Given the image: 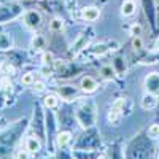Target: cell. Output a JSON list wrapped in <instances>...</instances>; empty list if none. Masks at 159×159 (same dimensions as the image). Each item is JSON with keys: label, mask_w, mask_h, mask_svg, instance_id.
<instances>
[{"label": "cell", "mask_w": 159, "mask_h": 159, "mask_svg": "<svg viewBox=\"0 0 159 159\" xmlns=\"http://www.w3.org/2000/svg\"><path fill=\"white\" fill-rule=\"evenodd\" d=\"M145 89L150 94L159 96V73L157 72H151L150 75H147V78H145Z\"/></svg>", "instance_id": "cell-1"}, {"label": "cell", "mask_w": 159, "mask_h": 159, "mask_svg": "<svg viewBox=\"0 0 159 159\" xmlns=\"http://www.w3.org/2000/svg\"><path fill=\"white\" fill-rule=\"evenodd\" d=\"M24 22L29 29H38L40 24H42V15L37 10H29L24 15Z\"/></svg>", "instance_id": "cell-2"}, {"label": "cell", "mask_w": 159, "mask_h": 159, "mask_svg": "<svg viewBox=\"0 0 159 159\" xmlns=\"http://www.w3.org/2000/svg\"><path fill=\"white\" fill-rule=\"evenodd\" d=\"M81 15H83V19H84V21L94 22V21H97L99 16H100V10H99L97 7H86V8H83Z\"/></svg>", "instance_id": "cell-3"}, {"label": "cell", "mask_w": 159, "mask_h": 159, "mask_svg": "<svg viewBox=\"0 0 159 159\" xmlns=\"http://www.w3.org/2000/svg\"><path fill=\"white\" fill-rule=\"evenodd\" d=\"M97 81L92 76H84L83 80H81V83H80V88H81V91H84V92H94L96 89H97Z\"/></svg>", "instance_id": "cell-4"}, {"label": "cell", "mask_w": 159, "mask_h": 159, "mask_svg": "<svg viewBox=\"0 0 159 159\" xmlns=\"http://www.w3.org/2000/svg\"><path fill=\"white\" fill-rule=\"evenodd\" d=\"M156 105H157V96L147 92L142 97V108L143 110H153V108H156Z\"/></svg>", "instance_id": "cell-5"}, {"label": "cell", "mask_w": 159, "mask_h": 159, "mask_svg": "<svg viewBox=\"0 0 159 159\" xmlns=\"http://www.w3.org/2000/svg\"><path fill=\"white\" fill-rule=\"evenodd\" d=\"M40 150H42V143L37 137H29L25 140V151L30 153V154H37Z\"/></svg>", "instance_id": "cell-6"}, {"label": "cell", "mask_w": 159, "mask_h": 159, "mask_svg": "<svg viewBox=\"0 0 159 159\" xmlns=\"http://www.w3.org/2000/svg\"><path fill=\"white\" fill-rule=\"evenodd\" d=\"M135 10H137V7H135L134 0H126V2L121 5V15L124 18H129V16H132L135 13Z\"/></svg>", "instance_id": "cell-7"}, {"label": "cell", "mask_w": 159, "mask_h": 159, "mask_svg": "<svg viewBox=\"0 0 159 159\" xmlns=\"http://www.w3.org/2000/svg\"><path fill=\"white\" fill-rule=\"evenodd\" d=\"M70 140H72V134H70V132H67V130L59 132L57 137H56V142H57V145H59L61 148L67 147V145L70 143Z\"/></svg>", "instance_id": "cell-8"}, {"label": "cell", "mask_w": 159, "mask_h": 159, "mask_svg": "<svg viewBox=\"0 0 159 159\" xmlns=\"http://www.w3.org/2000/svg\"><path fill=\"white\" fill-rule=\"evenodd\" d=\"M43 103H45V107H46V108H56V107H57V103H59L57 96H54V94H48V96L45 97Z\"/></svg>", "instance_id": "cell-9"}, {"label": "cell", "mask_w": 159, "mask_h": 159, "mask_svg": "<svg viewBox=\"0 0 159 159\" xmlns=\"http://www.w3.org/2000/svg\"><path fill=\"white\" fill-rule=\"evenodd\" d=\"M49 29H51L52 32H61V30L64 29V21L59 19V18L51 19V22H49Z\"/></svg>", "instance_id": "cell-10"}, {"label": "cell", "mask_w": 159, "mask_h": 159, "mask_svg": "<svg viewBox=\"0 0 159 159\" xmlns=\"http://www.w3.org/2000/svg\"><path fill=\"white\" fill-rule=\"evenodd\" d=\"M11 46V38L8 34H0V49H8Z\"/></svg>", "instance_id": "cell-11"}, {"label": "cell", "mask_w": 159, "mask_h": 159, "mask_svg": "<svg viewBox=\"0 0 159 159\" xmlns=\"http://www.w3.org/2000/svg\"><path fill=\"white\" fill-rule=\"evenodd\" d=\"M21 83H22L24 86H32V84L35 83V78H34V73H30V72H27V73H24V75H22V78H21Z\"/></svg>", "instance_id": "cell-12"}, {"label": "cell", "mask_w": 159, "mask_h": 159, "mask_svg": "<svg viewBox=\"0 0 159 159\" xmlns=\"http://www.w3.org/2000/svg\"><path fill=\"white\" fill-rule=\"evenodd\" d=\"M100 73H102V76H103L105 80H111L113 75H115V72H113V69L110 67V65H105V67H102Z\"/></svg>", "instance_id": "cell-13"}, {"label": "cell", "mask_w": 159, "mask_h": 159, "mask_svg": "<svg viewBox=\"0 0 159 159\" xmlns=\"http://www.w3.org/2000/svg\"><path fill=\"white\" fill-rule=\"evenodd\" d=\"M119 116H121V110H116V108H113V107H111V110H110V113H108V119H110V123H118Z\"/></svg>", "instance_id": "cell-14"}, {"label": "cell", "mask_w": 159, "mask_h": 159, "mask_svg": "<svg viewBox=\"0 0 159 159\" xmlns=\"http://www.w3.org/2000/svg\"><path fill=\"white\" fill-rule=\"evenodd\" d=\"M86 42H88V38H86V37L83 35V37H81V38H80V40H78V42H76V43L73 45V52H78L80 49H81V48H83V46L86 45Z\"/></svg>", "instance_id": "cell-15"}, {"label": "cell", "mask_w": 159, "mask_h": 159, "mask_svg": "<svg viewBox=\"0 0 159 159\" xmlns=\"http://www.w3.org/2000/svg\"><path fill=\"white\" fill-rule=\"evenodd\" d=\"M2 70L5 72V75H15V67L8 62H3L2 64Z\"/></svg>", "instance_id": "cell-16"}, {"label": "cell", "mask_w": 159, "mask_h": 159, "mask_svg": "<svg viewBox=\"0 0 159 159\" xmlns=\"http://www.w3.org/2000/svg\"><path fill=\"white\" fill-rule=\"evenodd\" d=\"M148 135L150 137H159V124H153V126H150V129H148Z\"/></svg>", "instance_id": "cell-17"}, {"label": "cell", "mask_w": 159, "mask_h": 159, "mask_svg": "<svg viewBox=\"0 0 159 159\" xmlns=\"http://www.w3.org/2000/svg\"><path fill=\"white\" fill-rule=\"evenodd\" d=\"M130 35H134V37H140L142 35V25L140 24H134L130 27Z\"/></svg>", "instance_id": "cell-18"}, {"label": "cell", "mask_w": 159, "mask_h": 159, "mask_svg": "<svg viewBox=\"0 0 159 159\" xmlns=\"http://www.w3.org/2000/svg\"><path fill=\"white\" fill-rule=\"evenodd\" d=\"M52 59H54V56H52L51 52H45V54L42 56L43 65H51V64H52Z\"/></svg>", "instance_id": "cell-19"}, {"label": "cell", "mask_w": 159, "mask_h": 159, "mask_svg": "<svg viewBox=\"0 0 159 159\" xmlns=\"http://www.w3.org/2000/svg\"><path fill=\"white\" fill-rule=\"evenodd\" d=\"M132 46H134L135 49H140L143 46V40L142 37H134V40H132Z\"/></svg>", "instance_id": "cell-20"}, {"label": "cell", "mask_w": 159, "mask_h": 159, "mask_svg": "<svg viewBox=\"0 0 159 159\" xmlns=\"http://www.w3.org/2000/svg\"><path fill=\"white\" fill-rule=\"evenodd\" d=\"M32 86H34V91L35 92H43L45 91V83L43 81H35Z\"/></svg>", "instance_id": "cell-21"}, {"label": "cell", "mask_w": 159, "mask_h": 159, "mask_svg": "<svg viewBox=\"0 0 159 159\" xmlns=\"http://www.w3.org/2000/svg\"><path fill=\"white\" fill-rule=\"evenodd\" d=\"M124 107V99H118L115 103H113V108H116V110H121Z\"/></svg>", "instance_id": "cell-22"}, {"label": "cell", "mask_w": 159, "mask_h": 159, "mask_svg": "<svg viewBox=\"0 0 159 159\" xmlns=\"http://www.w3.org/2000/svg\"><path fill=\"white\" fill-rule=\"evenodd\" d=\"M2 86H3V89H5V91H11V83L8 81L7 78H3V80H2Z\"/></svg>", "instance_id": "cell-23"}, {"label": "cell", "mask_w": 159, "mask_h": 159, "mask_svg": "<svg viewBox=\"0 0 159 159\" xmlns=\"http://www.w3.org/2000/svg\"><path fill=\"white\" fill-rule=\"evenodd\" d=\"M34 46H35V48H43V38H42V37H38V38H37V42L34 40Z\"/></svg>", "instance_id": "cell-24"}, {"label": "cell", "mask_w": 159, "mask_h": 159, "mask_svg": "<svg viewBox=\"0 0 159 159\" xmlns=\"http://www.w3.org/2000/svg\"><path fill=\"white\" fill-rule=\"evenodd\" d=\"M29 154H30V153H27V151H24V153L21 151V153H19V156H18V159H27V157H29Z\"/></svg>", "instance_id": "cell-25"}, {"label": "cell", "mask_w": 159, "mask_h": 159, "mask_svg": "<svg viewBox=\"0 0 159 159\" xmlns=\"http://www.w3.org/2000/svg\"><path fill=\"white\" fill-rule=\"evenodd\" d=\"M154 46H156V49H159V38H156V42H154Z\"/></svg>", "instance_id": "cell-26"}, {"label": "cell", "mask_w": 159, "mask_h": 159, "mask_svg": "<svg viewBox=\"0 0 159 159\" xmlns=\"http://www.w3.org/2000/svg\"><path fill=\"white\" fill-rule=\"evenodd\" d=\"M100 159H105V156H100Z\"/></svg>", "instance_id": "cell-27"}, {"label": "cell", "mask_w": 159, "mask_h": 159, "mask_svg": "<svg viewBox=\"0 0 159 159\" xmlns=\"http://www.w3.org/2000/svg\"><path fill=\"white\" fill-rule=\"evenodd\" d=\"M157 3H159V0H157Z\"/></svg>", "instance_id": "cell-28"}]
</instances>
